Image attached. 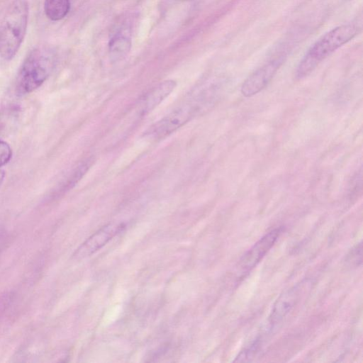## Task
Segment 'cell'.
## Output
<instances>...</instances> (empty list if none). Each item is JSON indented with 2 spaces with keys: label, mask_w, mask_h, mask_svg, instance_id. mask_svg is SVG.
Returning a JSON list of instances; mask_svg holds the SVG:
<instances>
[{
  "label": "cell",
  "mask_w": 363,
  "mask_h": 363,
  "mask_svg": "<svg viewBox=\"0 0 363 363\" xmlns=\"http://www.w3.org/2000/svg\"><path fill=\"white\" fill-rule=\"evenodd\" d=\"M11 157V147L6 141L0 139V167L7 164Z\"/></svg>",
  "instance_id": "7c38bea8"
},
{
  "label": "cell",
  "mask_w": 363,
  "mask_h": 363,
  "mask_svg": "<svg viewBox=\"0 0 363 363\" xmlns=\"http://www.w3.org/2000/svg\"><path fill=\"white\" fill-rule=\"evenodd\" d=\"M56 61L55 52L40 46L32 50L23 60L16 77V91L19 95L30 94L49 77Z\"/></svg>",
  "instance_id": "3957f363"
},
{
  "label": "cell",
  "mask_w": 363,
  "mask_h": 363,
  "mask_svg": "<svg viewBox=\"0 0 363 363\" xmlns=\"http://www.w3.org/2000/svg\"><path fill=\"white\" fill-rule=\"evenodd\" d=\"M359 32L353 24L338 26L319 38L308 50L296 69V77L302 79L308 75L325 58L337 48L352 40Z\"/></svg>",
  "instance_id": "277c9868"
},
{
  "label": "cell",
  "mask_w": 363,
  "mask_h": 363,
  "mask_svg": "<svg viewBox=\"0 0 363 363\" xmlns=\"http://www.w3.org/2000/svg\"><path fill=\"white\" fill-rule=\"evenodd\" d=\"M283 56L273 59L255 71L243 82L241 92L246 97L252 96L261 91L269 84L283 63Z\"/></svg>",
  "instance_id": "5b68a950"
},
{
  "label": "cell",
  "mask_w": 363,
  "mask_h": 363,
  "mask_svg": "<svg viewBox=\"0 0 363 363\" xmlns=\"http://www.w3.org/2000/svg\"><path fill=\"white\" fill-rule=\"evenodd\" d=\"M130 47L131 38L129 29L121 28L112 35L108 43L111 60L118 62L122 60L129 52Z\"/></svg>",
  "instance_id": "9c48e42d"
},
{
  "label": "cell",
  "mask_w": 363,
  "mask_h": 363,
  "mask_svg": "<svg viewBox=\"0 0 363 363\" xmlns=\"http://www.w3.org/2000/svg\"><path fill=\"white\" fill-rule=\"evenodd\" d=\"M177 83L169 79L160 82L147 91L138 100L137 111L143 116L152 111L174 89Z\"/></svg>",
  "instance_id": "ba28073f"
},
{
  "label": "cell",
  "mask_w": 363,
  "mask_h": 363,
  "mask_svg": "<svg viewBox=\"0 0 363 363\" xmlns=\"http://www.w3.org/2000/svg\"><path fill=\"white\" fill-rule=\"evenodd\" d=\"M218 96L219 91L216 86L196 88L170 113L150 126L145 135L156 140L169 135L208 110L216 103Z\"/></svg>",
  "instance_id": "6da1fadb"
},
{
  "label": "cell",
  "mask_w": 363,
  "mask_h": 363,
  "mask_svg": "<svg viewBox=\"0 0 363 363\" xmlns=\"http://www.w3.org/2000/svg\"><path fill=\"white\" fill-rule=\"evenodd\" d=\"M11 301V296L8 294L0 296V318L4 313L6 310L9 302Z\"/></svg>",
  "instance_id": "4fadbf2b"
},
{
  "label": "cell",
  "mask_w": 363,
  "mask_h": 363,
  "mask_svg": "<svg viewBox=\"0 0 363 363\" xmlns=\"http://www.w3.org/2000/svg\"><path fill=\"white\" fill-rule=\"evenodd\" d=\"M281 230V228H276L255 242L240 259L238 264L240 269L245 272L252 269L274 245Z\"/></svg>",
  "instance_id": "8992f818"
},
{
  "label": "cell",
  "mask_w": 363,
  "mask_h": 363,
  "mask_svg": "<svg viewBox=\"0 0 363 363\" xmlns=\"http://www.w3.org/2000/svg\"><path fill=\"white\" fill-rule=\"evenodd\" d=\"M70 9L69 0H45L44 11L51 21H57L65 18Z\"/></svg>",
  "instance_id": "8fae6325"
},
{
  "label": "cell",
  "mask_w": 363,
  "mask_h": 363,
  "mask_svg": "<svg viewBox=\"0 0 363 363\" xmlns=\"http://www.w3.org/2000/svg\"><path fill=\"white\" fill-rule=\"evenodd\" d=\"M5 178V172L4 170L0 169V186L4 182Z\"/></svg>",
  "instance_id": "5bb4252c"
},
{
  "label": "cell",
  "mask_w": 363,
  "mask_h": 363,
  "mask_svg": "<svg viewBox=\"0 0 363 363\" xmlns=\"http://www.w3.org/2000/svg\"><path fill=\"white\" fill-rule=\"evenodd\" d=\"M296 288L291 289L281 295L277 300L269 318V324L275 326L281 322L294 306L297 298Z\"/></svg>",
  "instance_id": "30bf717a"
},
{
  "label": "cell",
  "mask_w": 363,
  "mask_h": 363,
  "mask_svg": "<svg viewBox=\"0 0 363 363\" xmlns=\"http://www.w3.org/2000/svg\"><path fill=\"white\" fill-rule=\"evenodd\" d=\"M125 228L123 223H108L88 238L73 254L76 259L91 255Z\"/></svg>",
  "instance_id": "52a82bcc"
},
{
  "label": "cell",
  "mask_w": 363,
  "mask_h": 363,
  "mask_svg": "<svg viewBox=\"0 0 363 363\" xmlns=\"http://www.w3.org/2000/svg\"><path fill=\"white\" fill-rule=\"evenodd\" d=\"M29 16L27 0H14L7 8L0 23V56L11 60L18 52L26 36Z\"/></svg>",
  "instance_id": "7a4b0ae2"
}]
</instances>
